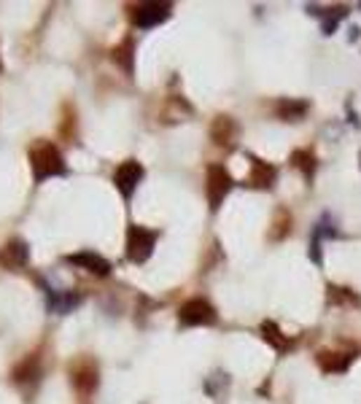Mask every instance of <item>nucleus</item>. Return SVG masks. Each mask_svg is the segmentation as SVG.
Wrapping results in <instances>:
<instances>
[{"label": "nucleus", "instance_id": "obj_1", "mask_svg": "<svg viewBox=\"0 0 361 404\" xmlns=\"http://www.w3.org/2000/svg\"><path fill=\"white\" fill-rule=\"evenodd\" d=\"M30 167H33L35 178L43 181V178L49 176H60L65 170V162H62V154H60L57 146L41 143V146H35L33 151H30Z\"/></svg>", "mask_w": 361, "mask_h": 404}, {"label": "nucleus", "instance_id": "obj_2", "mask_svg": "<svg viewBox=\"0 0 361 404\" xmlns=\"http://www.w3.org/2000/svg\"><path fill=\"white\" fill-rule=\"evenodd\" d=\"M154 246H156L154 229L138 227V224L130 227V232H127V259H130V262L143 264L149 256H151Z\"/></svg>", "mask_w": 361, "mask_h": 404}, {"label": "nucleus", "instance_id": "obj_3", "mask_svg": "<svg viewBox=\"0 0 361 404\" xmlns=\"http://www.w3.org/2000/svg\"><path fill=\"white\" fill-rule=\"evenodd\" d=\"M232 189V176L224 170L222 165H210L207 167V178H205V194H207V202L213 211H219L224 202V197L229 194Z\"/></svg>", "mask_w": 361, "mask_h": 404}, {"label": "nucleus", "instance_id": "obj_4", "mask_svg": "<svg viewBox=\"0 0 361 404\" xmlns=\"http://www.w3.org/2000/svg\"><path fill=\"white\" fill-rule=\"evenodd\" d=\"M178 321L184 326H207V323H216V310L205 299H189L181 305Z\"/></svg>", "mask_w": 361, "mask_h": 404}, {"label": "nucleus", "instance_id": "obj_5", "mask_svg": "<svg viewBox=\"0 0 361 404\" xmlns=\"http://www.w3.org/2000/svg\"><path fill=\"white\" fill-rule=\"evenodd\" d=\"M130 17L138 27H154L170 17V6L168 3H138L130 8Z\"/></svg>", "mask_w": 361, "mask_h": 404}, {"label": "nucleus", "instance_id": "obj_6", "mask_svg": "<svg viewBox=\"0 0 361 404\" xmlns=\"http://www.w3.org/2000/svg\"><path fill=\"white\" fill-rule=\"evenodd\" d=\"M140 178H143V165L135 162V159H127V162H121L119 167H116L114 183H116V189H119L124 197H132V192L138 189Z\"/></svg>", "mask_w": 361, "mask_h": 404}, {"label": "nucleus", "instance_id": "obj_7", "mask_svg": "<svg viewBox=\"0 0 361 404\" xmlns=\"http://www.w3.org/2000/svg\"><path fill=\"white\" fill-rule=\"evenodd\" d=\"M70 380H73V388L79 391V393H95V388H97V364H92L89 358H81L76 367H70Z\"/></svg>", "mask_w": 361, "mask_h": 404}, {"label": "nucleus", "instance_id": "obj_8", "mask_svg": "<svg viewBox=\"0 0 361 404\" xmlns=\"http://www.w3.org/2000/svg\"><path fill=\"white\" fill-rule=\"evenodd\" d=\"M27 259H30V251L22 240H8L0 248V267L3 270H19L27 264Z\"/></svg>", "mask_w": 361, "mask_h": 404}, {"label": "nucleus", "instance_id": "obj_9", "mask_svg": "<svg viewBox=\"0 0 361 404\" xmlns=\"http://www.w3.org/2000/svg\"><path fill=\"white\" fill-rule=\"evenodd\" d=\"M275 181V167L261 162V159H251V173H248V186H257V189H267L270 183Z\"/></svg>", "mask_w": 361, "mask_h": 404}, {"label": "nucleus", "instance_id": "obj_10", "mask_svg": "<svg viewBox=\"0 0 361 404\" xmlns=\"http://www.w3.org/2000/svg\"><path fill=\"white\" fill-rule=\"evenodd\" d=\"M210 138L216 141V146H232L238 138V124L232 122L229 116H219L213 127H210Z\"/></svg>", "mask_w": 361, "mask_h": 404}, {"label": "nucleus", "instance_id": "obj_11", "mask_svg": "<svg viewBox=\"0 0 361 404\" xmlns=\"http://www.w3.org/2000/svg\"><path fill=\"white\" fill-rule=\"evenodd\" d=\"M353 361V353H340V351H321L318 353V364L324 372H345Z\"/></svg>", "mask_w": 361, "mask_h": 404}, {"label": "nucleus", "instance_id": "obj_12", "mask_svg": "<svg viewBox=\"0 0 361 404\" xmlns=\"http://www.w3.org/2000/svg\"><path fill=\"white\" fill-rule=\"evenodd\" d=\"M261 334H264V340H267V342H270L275 351L283 353V351H289V348H292V340L280 332V326L273 323V321H264V323H261Z\"/></svg>", "mask_w": 361, "mask_h": 404}, {"label": "nucleus", "instance_id": "obj_13", "mask_svg": "<svg viewBox=\"0 0 361 404\" xmlns=\"http://www.w3.org/2000/svg\"><path fill=\"white\" fill-rule=\"evenodd\" d=\"M70 264H79V267H86L89 272H95V275H108V270H111V264L100 259V256H95V253H79V256H68Z\"/></svg>", "mask_w": 361, "mask_h": 404}, {"label": "nucleus", "instance_id": "obj_14", "mask_svg": "<svg viewBox=\"0 0 361 404\" xmlns=\"http://www.w3.org/2000/svg\"><path fill=\"white\" fill-rule=\"evenodd\" d=\"M308 113V103L305 100H280L278 103V116L283 122H299Z\"/></svg>", "mask_w": 361, "mask_h": 404}, {"label": "nucleus", "instance_id": "obj_15", "mask_svg": "<svg viewBox=\"0 0 361 404\" xmlns=\"http://www.w3.org/2000/svg\"><path fill=\"white\" fill-rule=\"evenodd\" d=\"M132 49H135L132 38H124L119 46H114V52H111L114 62L119 65L121 71H127V73H132Z\"/></svg>", "mask_w": 361, "mask_h": 404}, {"label": "nucleus", "instance_id": "obj_16", "mask_svg": "<svg viewBox=\"0 0 361 404\" xmlns=\"http://www.w3.org/2000/svg\"><path fill=\"white\" fill-rule=\"evenodd\" d=\"M35 377H38V356L25 358V361L14 369V380H17V383H27V380H35Z\"/></svg>", "mask_w": 361, "mask_h": 404}, {"label": "nucleus", "instance_id": "obj_17", "mask_svg": "<svg viewBox=\"0 0 361 404\" xmlns=\"http://www.w3.org/2000/svg\"><path fill=\"white\" fill-rule=\"evenodd\" d=\"M292 165L294 167H299V170L305 173V178H310L313 176V170H315V157H313L310 151H294Z\"/></svg>", "mask_w": 361, "mask_h": 404}, {"label": "nucleus", "instance_id": "obj_18", "mask_svg": "<svg viewBox=\"0 0 361 404\" xmlns=\"http://www.w3.org/2000/svg\"><path fill=\"white\" fill-rule=\"evenodd\" d=\"M329 299H332V302H345V299H350V302H359V299L353 297L348 288H337V286H329Z\"/></svg>", "mask_w": 361, "mask_h": 404}, {"label": "nucleus", "instance_id": "obj_19", "mask_svg": "<svg viewBox=\"0 0 361 404\" xmlns=\"http://www.w3.org/2000/svg\"><path fill=\"white\" fill-rule=\"evenodd\" d=\"M0 71H3V65H0Z\"/></svg>", "mask_w": 361, "mask_h": 404}, {"label": "nucleus", "instance_id": "obj_20", "mask_svg": "<svg viewBox=\"0 0 361 404\" xmlns=\"http://www.w3.org/2000/svg\"><path fill=\"white\" fill-rule=\"evenodd\" d=\"M359 159H361V154H359Z\"/></svg>", "mask_w": 361, "mask_h": 404}]
</instances>
